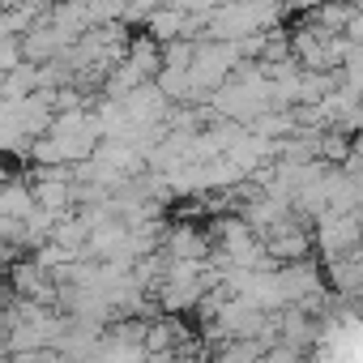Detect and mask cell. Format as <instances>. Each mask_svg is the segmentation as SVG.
Returning <instances> with one entry per match:
<instances>
[{
	"instance_id": "cell-2",
	"label": "cell",
	"mask_w": 363,
	"mask_h": 363,
	"mask_svg": "<svg viewBox=\"0 0 363 363\" xmlns=\"http://www.w3.org/2000/svg\"><path fill=\"white\" fill-rule=\"evenodd\" d=\"M167 252H171V261H206L210 240L197 227H171L167 231Z\"/></svg>"
},
{
	"instance_id": "cell-3",
	"label": "cell",
	"mask_w": 363,
	"mask_h": 363,
	"mask_svg": "<svg viewBox=\"0 0 363 363\" xmlns=\"http://www.w3.org/2000/svg\"><path fill=\"white\" fill-rule=\"evenodd\" d=\"M320 5H329V0H286V9H299V13H316Z\"/></svg>"
},
{
	"instance_id": "cell-4",
	"label": "cell",
	"mask_w": 363,
	"mask_h": 363,
	"mask_svg": "<svg viewBox=\"0 0 363 363\" xmlns=\"http://www.w3.org/2000/svg\"><path fill=\"white\" fill-rule=\"evenodd\" d=\"M354 158H363V128L354 133Z\"/></svg>"
},
{
	"instance_id": "cell-1",
	"label": "cell",
	"mask_w": 363,
	"mask_h": 363,
	"mask_svg": "<svg viewBox=\"0 0 363 363\" xmlns=\"http://www.w3.org/2000/svg\"><path fill=\"white\" fill-rule=\"evenodd\" d=\"M316 363H363V316L342 312L316 333Z\"/></svg>"
}]
</instances>
